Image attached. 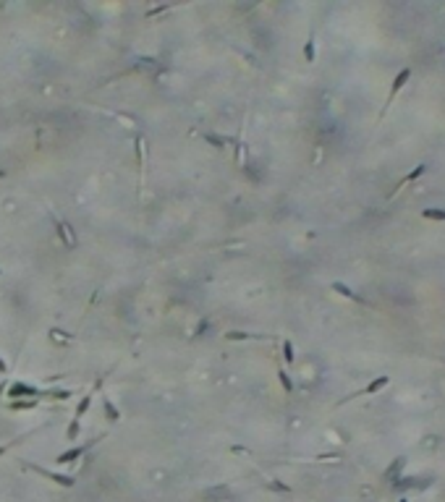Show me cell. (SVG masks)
Segmentation results:
<instances>
[{
	"mask_svg": "<svg viewBox=\"0 0 445 502\" xmlns=\"http://www.w3.org/2000/svg\"><path fill=\"white\" fill-rule=\"evenodd\" d=\"M411 81V68H403V71H398V76L393 79V84H390V92H388V97H385V105H382V110H380V118L377 120H382L385 118V113L390 110V105H393V100L398 97V92L406 86Z\"/></svg>",
	"mask_w": 445,
	"mask_h": 502,
	"instance_id": "6da1fadb",
	"label": "cell"
},
{
	"mask_svg": "<svg viewBox=\"0 0 445 502\" xmlns=\"http://www.w3.org/2000/svg\"><path fill=\"white\" fill-rule=\"evenodd\" d=\"M6 392H8L6 398H13V400H16V398H29V400L45 398V390H39V387H34V385H26V382H11Z\"/></svg>",
	"mask_w": 445,
	"mask_h": 502,
	"instance_id": "7a4b0ae2",
	"label": "cell"
},
{
	"mask_svg": "<svg viewBox=\"0 0 445 502\" xmlns=\"http://www.w3.org/2000/svg\"><path fill=\"white\" fill-rule=\"evenodd\" d=\"M26 468H29V471H34L37 476H42V479H48V481L58 484V486H66V489H71V486L76 484V479H73V476L58 474V471H50V468H42V466H37V463H26Z\"/></svg>",
	"mask_w": 445,
	"mask_h": 502,
	"instance_id": "3957f363",
	"label": "cell"
},
{
	"mask_svg": "<svg viewBox=\"0 0 445 502\" xmlns=\"http://www.w3.org/2000/svg\"><path fill=\"white\" fill-rule=\"evenodd\" d=\"M50 220H53V225H55V231H58V238L66 243V249H76L79 246V238H76V233H73V227L68 225V222H63L60 217H55L53 212H50Z\"/></svg>",
	"mask_w": 445,
	"mask_h": 502,
	"instance_id": "277c9868",
	"label": "cell"
},
{
	"mask_svg": "<svg viewBox=\"0 0 445 502\" xmlns=\"http://www.w3.org/2000/svg\"><path fill=\"white\" fill-rule=\"evenodd\" d=\"M388 382H390V377H385V374H380L377 379H372L367 387H361V390H356V392H351L348 398H343L338 405H343V403H348V400H356V398H364V395H375V392H380L382 387H388Z\"/></svg>",
	"mask_w": 445,
	"mask_h": 502,
	"instance_id": "5b68a950",
	"label": "cell"
},
{
	"mask_svg": "<svg viewBox=\"0 0 445 502\" xmlns=\"http://www.w3.org/2000/svg\"><path fill=\"white\" fill-rule=\"evenodd\" d=\"M102 437H97V439H92V442H87V445H76V447H71V450H66V452H58L55 455V463H60V466H66V463H73V461H79L82 455L92 447V445H97Z\"/></svg>",
	"mask_w": 445,
	"mask_h": 502,
	"instance_id": "8992f818",
	"label": "cell"
},
{
	"mask_svg": "<svg viewBox=\"0 0 445 502\" xmlns=\"http://www.w3.org/2000/svg\"><path fill=\"white\" fill-rule=\"evenodd\" d=\"M102 379H105V377H97L95 387H92V390H89V392L84 395V398L79 400V405H76V410H73V419H76V421H82V416H84L87 410H89V405H92V398H95V392H97V390L102 387Z\"/></svg>",
	"mask_w": 445,
	"mask_h": 502,
	"instance_id": "52a82bcc",
	"label": "cell"
},
{
	"mask_svg": "<svg viewBox=\"0 0 445 502\" xmlns=\"http://www.w3.org/2000/svg\"><path fill=\"white\" fill-rule=\"evenodd\" d=\"M134 147H136V165H139V191L144 189V152H147V142H144V136H136L134 139Z\"/></svg>",
	"mask_w": 445,
	"mask_h": 502,
	"instance_id": "ba28073f",
	"label": "cell"
},
{
	"mask_svg": "<svg viewBox=\"0 0 445 502\" xmlns=\"http://www.w3.org/2000/svg\"><path fill=\"white\" fill-rule=\"evenodd\" d=\"M424 170H427V165H424V162H422V165H417V167H414V170H411L409 175H403L401 180H398V186H395V189L390 191V196H395V194L401 191V189H403L406 184H414V180H417V178H422V175H424Z\"/></svg>",
	"mask_w": 445,
	"mask_h": 502,
	"instance_id": "9c48e42d",
	"label": "cell"
},
{
	"mask_svg": "<svg viewBox=\"0 0 445 502\" xmlns=\"http://www.w3.org/2000/svg\"><path fill=\"white\" fill-rule=\"evenodd\" d=\"M333 291L338 293V296H343V298H348V301H356V303H361V306H370V303H367L364 298H359L346 283H333Z\"/></svg>",
	"mask_w": 445,
	"mask_h": 502,
	"instance_id": "30bf717a",
	"label": "cell"
},
{
	"mask_svg": "<svg viewBox=\"0 0 445 502\" xmlns=\"http://www.w3.org/2000/svg\"><path fill=\"white\" fill-rule=\"evenodd\" d=\"M102 410H105V416H107V421L110 424H118L120 421V410H118V405L107 398V395H102Z\"/></svg>",
	"mask_w": 445,
	"mask_h": 502,
	"instance_id": "8fae6325",
	"label": "cell"
},
{
	"mask_svg": "<svg viewBox=\"0 0 445 502\" xmlns=\"http://www.w3.org/2000/svg\"><path fill=\"white\" fill-rule=\"evenodd\" d=\"M225 340H267V335H252V332L231 330V332H225Z\"/></svg>",
	"mask_w": 445,
	"mask_h": 502,
	"instance_id": "7c38bea8",
	"label": "cell"
},
{
	"mask_svg": "<svg viewBox=\"0 0 445 502\" xmlns=\"http://www.w3.org/2000/svg\"><path fill=\"white\" fill-rule=\"evenodd\" d=\"M403 466H406V458H403V455H401V458H395L393 466H388V471H385V481H398V474L403 471Z\"/></svg>",
	"mask_w": 445,
	"mask_h": 502,
	"instance_id": "4fadbf2b",
	"label": "cell"
},
{
	"mask_svg": "<svg viewBox=\"0 0 445 502\" xmlns=\"http://www.w3.org/2000/svg\"><path fill=\"white\" fill-rule=\"evenodd\" d=\"M205 142L212 144L215 149H225L228 144H231V139H225V136H218V133H205Z\"/></svg>",
	"mask_w": 445,
	"mask_h": 502,
	"instance_id": "5bb4252c",
	"label": "cell"
},
{
	"mask_svg": "<svg viewBox=\"0 0 445 502\" xmlns=\"http://www.w3.org/2000/svg\"><path fill=\"white\" fill-rule=\"evenodd\" d=\"M314 58H317V50H314V32H312L306 44H304V60L306 63H314Z\"/></svg>",
	"mask_w": 445,
	"mask_h": 502,
	"instance_id": "9a60e30c",
	"label": "cell"
},
{
	"mask_svg": "<svg viewBox=\"0 0 445 502\" xmlns=\"http://www.w3.org/2000/svg\"><path fill=\"white\" fill-rule=\"evenodd\" d=\"M422 217H424V220L445 222V209H440V207H429V209H424V212H422Z\"/></svg>",
	"mask_w": 445,
	"mask_h": 502,
	"instance_id": "2e32d148",
	"label": "cell"
},
{
	"mask_svg": "<svg viewBox=\"0 0 445 502\" xmlns=\"http://www.w3.org/2000/svg\"><path fill=\"white\" fill-rule=\"evenodd\" d=\"M37 405H39V400H11V403H8L11 410H32V408H37Z\"/></svg>",
	"mask_w": 445,
	"mask_h": 502,
	"instance_id": "e0dca14e",
	"label": "cell"
},
{
	"mask_svg": "<svg viewBox=\"0 0 445 502\" xmlns=\"http://www.w3.org/2000/svg\"><path fill=\"white\" fill-rule=\"evenodd\" d=\"M79 432H82V421L71 419L68 429H66V439H68V442H73V439H79Z\"/></svg>",
	"mask_w": 445,
	"mask_h": 502,
	"instance_id": "ac0fdd59",
	"label": "cell"
},
{
	"mask_svg": "<svg viewBox=\"0 0 445 502\" xmlns=\"http://www.w3.org/2000/svg\"><path fill=\"white\" fill-rule=\"evenodd\" d=\"M45 398H50V400H68V398H73V392L71 390H48V392H45Z\"/></svg>",
	"mask_w": 445,
	"mask_h": 502,
	"instance_id": "d6986e66",
	"label": "cell"
},
{
	"mask_svg": "<svg viewBox=\"0 0 445 502\" xmlns=\"http://www.w3.org/2000/svg\"><path fill=\"white\" fill-rule=\"evenodd\" d=\"M278 379H280V387L286 392H294V379H291V374L286 369H278Z\"/></svg>",
	"mask_w": 445,
	"mask_h": 502,
	"instance_id": "ffe728a7",
	"label": "cell"
},
{
	"mask_svg": "<svg viewBox=\"0 0 445 502\" xmlns=\"http://www.w3.org/2000/svg\"><path fill=\"white\" fill-rule=\"evenodd\" d=\"M283 358H286L288 367L296 361V351H294V343H291V340H283Z\"/></svg>",
	"mask_w": 445,
	"mask_h": 502,
	"instance_id": "44dd1931",
	"label": "cell"
},
{
	"mask_svg": "<svg viewBox=\"0 0 445 502\" xmlns=\"http://www.w3.org/2000/svg\"><path fill=\"white\" fill-rule=\"evenodd\" d=\"M50 335H53V338H55V340H71V338H68V332L63 335V332H60V330H50Z\"/></svg>",
	"mask_w": 445,
	"mask_h": 502,
	"instance_id": "7402d4cb",
	"label": "cell"
},
{
	"mask_svg": "<svg viewBox=\"0 0 445 502\" xmlns=\"http://www.w3.org/2000/svg\"><path fill=\"white\" fill-rule=\"evenodd\" d=\"M163 11H168V6H157V8H152V11H147V19H152V16H157V13H163Z\"/></svg>",
	"mask_w": 445,
	"mask_h": 502,
	"instance_id": "603a6c76",
	"label": "cell"
},
{
	"mask_svg": "<svg viewBox=\"0 0 445 502\" xmlns=\"http://www.w3.org/2000/svg\"><path fill=\"white\" fill-rule=\"evenodd\" d=\"M270 489H283V492H288V486H286V484H278V481H272V484H270Z\"/></svg>",
	"mask_w": 445,
	"mask_h": 502,
	"instance_id": "cb8c5ba5",
	"label": "cell"
},
{
	"mask_svg": "<svg viewBox=\"0 0 445 502\" xmlns=\"http://www.w3.org/2000/svg\"><path fill=\"white\" fill-rule=\"evenodd\" d=\"M11 447H13V442H11V445H0V458H3V455H6Z\"/></svg>",
	"mask_w": 445,
	"mask_h": 502,
	"instance_id": "d4e9b609",
	"label": "cell"
},
{
	"mask_svg": "<svg viewBox=\"0 0 445 502\" xmlns=\"http://www.w3.org/2000/svg\"><path fill=\"white\" fill-rule=\"evenodd\" d=\"M0 374H8V363L3 358H0Z\"/></svg>",
	"mask_w": 445,
	"mask_h": 502,
	"instance_id": "484cf974",
	"label": "cell"
},
{
	"mask_svg": "<svg viewBox=\"0 0 445 502\" xmlns=\"http://www.w3.org/2000/svg\"><path fill=\"white\" fill-rule=\"evenodd\" d=\"M398 502H409V499H406V497H401V499H398Z\"/></svg>",
	"mask_w": 445,
	"mask_h": 502,
	"instance_id": "4316f807",
	"label": "cell"
},
{
	"mask_svg": "<svg viewBox=\"0 0 445 502\" xmlns=\"http://www.w3.org/2000/svg\"><path fill=\"white\" fill-rule=\"evenodd\" d=\"M0 275H3V269H0Z\"/></svg>",
	"mask_w": 445,
	"mask_h": 502,
	"instance_id": "83f0119b",
	"label": "cell"
}]
</instances>
